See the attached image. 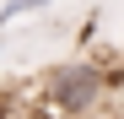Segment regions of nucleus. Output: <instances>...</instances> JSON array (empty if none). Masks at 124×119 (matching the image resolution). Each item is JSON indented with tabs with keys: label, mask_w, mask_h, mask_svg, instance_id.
<instances>
[{
	"label": "nucleus",
	"mask_w": 124,
	"mask_h": 119,
	"mask_svg": "<svg viewBox=\"0 0 124 119\" xmlns=\"http://www.w3.org/2000/svg\"><path fill=\"white\" fill-rule=\"evenodd\" d=\"M43 97H49V108L70 114V119H76V114H92L97 97H102V70L92 65V60H65V65L49 70Z\"/></svg>",
	"instance_id": "nucleus-1"
},
{
	"label": "nucleus",
	"mask_w": 124,
	"mask_h": 119,
	"mask_svg": "<svg viewBox=\"0 0 124 119\" xmlns=\"http://www.w3.org/2000/svg\"><path fill=\"white\" fill-rule=\"evenodd\" d=\"M38 6H49V0H6L0 6V22H16L22 11H38Z\"/></svg>",
	"instance_id": "nucleus-2"
},
{
	"label": "nucleus",
	"mask_w": 124,
	"mask_h": 119,
	"mask_svg": "<svg viewBox=\"0 0 124 119\" xmlns=\"http://www.w3.org/2000/svg\"><path fill=\"white\" fill-rule=\"evenodd\" d=\"M0 119H11V114H6V108H0Z\"/></svg>",
	"instance_id": "nucleus-3"
}]
</instances>
